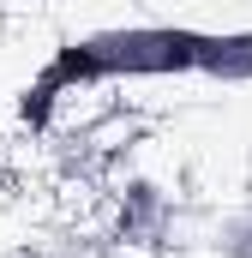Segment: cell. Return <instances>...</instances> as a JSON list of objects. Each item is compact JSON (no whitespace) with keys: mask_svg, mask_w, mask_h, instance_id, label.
Here are the masks:
<instances>
[{"mask_svg":"<svg viewBox=\"0 0 252 258\" xmlns=\"http://www.w3.org/2000/svg\"><path fill=\"white\" fill-rule=\"evenodd\" d=\"M114 72H222V78H246L252 72V36H198V30H114V36H90L72 42L42 66V78L24 90V120H48V108L60 102V90L90 84V78H114Z\"/></svg>","mask_w":252,"mask_h":258,"instance_id":"6da1fadb","label":"cell"}]
</instances>
